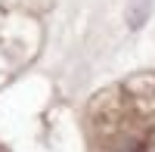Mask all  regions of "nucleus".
I'll return each mask as SVG.
<instances>
[{
    "label": "nucleus",
    "mask_w": 155,
    "mask_h": 152,
    "mask_svg": "<svg viewBox=\"0 0 155 152\" xmlns=\"http://www.w3.org/2000/svg\"><path fill=\"white\" fill-rule=\"evenodd\" d=\"M152 12V0H130V6H127V25L130 28H140Z\"/></svg>",
    "instance_id": "nucleus-1"
},
{
    "label": "nucleus",
    "mask_w": 155,
    "mask_h": 152,
    "mask_svg": "<svg viewBox=\"0 0 155 152\" xmlns=\"http://www.w3.org/2000/svg\"><path fill=\"white\" fill-rule=\"evenodd\" d=\"M121 152H143V146H140V143H130V146H124Z\"/></svg>",
    "instance_id": "nucleus-2"
}]
</instances>
